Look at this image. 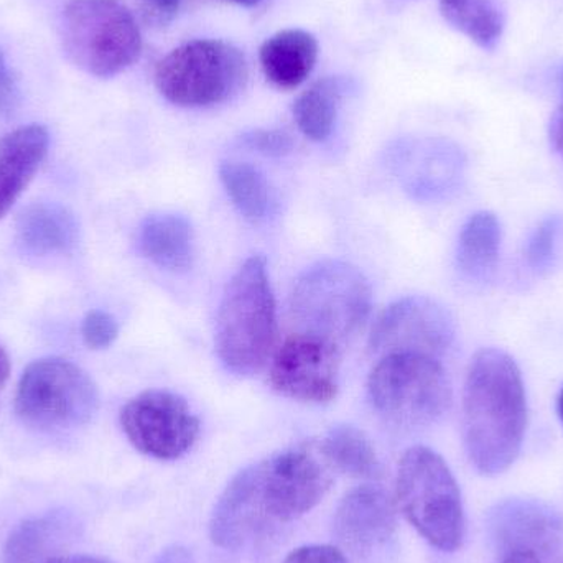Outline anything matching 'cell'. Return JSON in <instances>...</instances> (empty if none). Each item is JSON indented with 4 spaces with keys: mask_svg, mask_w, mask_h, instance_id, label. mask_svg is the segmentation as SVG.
I'll return each instance as SVG.
<instances>
[{
    "mask_svg": "<svg viewBox=\"0 0 563 563\" xmlns=\"http://www.w3.org/2000/svg\"><path fill=\"white\" fill-rule=\"evenodd\" d=\"M528 397L518 363L506 351L485 347L470 361L463 389V442L485 476L508 472L521 453Z\"/></svg>",
    "mask_w": 563,
    "mask_h": 563,
    "instance_id": "1",
    "label": "cell"
},
{
    "mask_svg": "<svg viewBox=\"0 0 563 563\" xmlns=\"http://www.w3.org/2000/svg\"><path fill=\"white\" fill-rule=\"evenodd\" d=\"M277 340V310L266 260L250 257L224 290L217 318L218 356L238 376L260 373Z\"/></svg>",
    "mask_w": 563,
    "mask_h": 563,
    "instance_id": "2",
    "label": "cell"
},
{
    "mask_svg": "<svg viewBox=\"0 0 563 563\" xmlns=\"http://www.w3.org/2000/svg\"><path fill=\"white\" fill-rule=\"evenodd\" d=\"M396 495L407 521L433 548L455 552L465 539L462 492L445 460L427 446L404 453Z\"/></svg>",
    "mask_w": 563,
    "mask_h": 563,
    "instance_id": "3",
    "label": "cell"
},
{
    "mask_svg": "<svg viewBox=\"0 0 563 563\" xmlns=\"http://www.w3.org/2000/svg\"><path fill=\"white\" fill-rule=\"evenodd\" d=\"M373 295L357 267L327 260L301 274L290 295V314L301 333L336 344L353 338L366 323Z\"/></svg>",
    "mask_w": 563,
    "mask_h": 563,
    "instance_id": "4",
    "label": "cell"
},
{
    "mask_svg": "<svg viewBox=\"0 0 563 563\" xmlns=\"http://www.w3.org/2000/svg\"><path fill=\"white\" fill-rule=\"evenodd\" d=\"M59 36L69 62L98 78L119 75L142 52L141 29L119 0H71L63 10Z\"/></svg>",
    "mask_w": 563,
    "mask_h": 563,
    "instance_id": "5",
    "label": "cell"
},
{
    "mask_svg": "<svg viewBox=\"0 0 563 563\" xmlns=\"http://www.w3.org/2000/svg\"><path fill=\"white\" fill-rule=\"evenodd\" d=\"M250 78L246 56L224 40H194L155 68V86L172 104L210 108L240 95Z\"/></svg>",
    "mask_w": 563,
    "mask_h": 563,
    "instance_id": "6",
    "label": "cell"
},
{
    "mask_svg": "<svg viewBox=\"0 0 563 563\" xmlns=\"http://www.w3.org/2000/svg\"><path fill=\"white\" fill-rule=\"evenodd\" d=\"M374 409L400 427H427L445 416L452 384L442 361L419 354L380 357L367 380Z\"/></svg>",
    "mask_w": 563,
    "mask_h": 563,
    "instance_id": "7",
    "label": "cell"
},
{
    "mask_svg": "<svg viewBox=\"0 0 563 563\" xmlns=\"http://www.w3.org/2000/svg\"><path fill=\"white\" fill-rule=\"evenodd\" d=\"M99 406L95 380L71 361L48 357L23 371L15 396L16 416L36 429L82 426Z\"/></svg>",
    "mask_w": 563,
    "mask_h": 563,
    "instance_id": "8",
    "label": "cell"
},
{
    "mask_svg": "<svg viewBox=\"0 0 563 563\" xmlns=\"http://www.w3.org/2000/svg\"><path fill=\"white\" fill-rule=\"evenodd\" d=\"M455 321L443 305L429 297H404L374 323L369 351L374 356L419 354L442 361L455 341Z\"/></svg>",
    "mask_w": 563,
    "mask_h": 563,
    "instance_id": "9",
    "label": "cell"
},
{
    "mask_svg": "<svg viewBox=\"0 0 563 563\" xmlns=\"http://www.w3.org/2000/svg\"><path fill=\"white\" fill-rule=\"evenodd\" d=\"M121 426L139 452L157 460L180 459L200 435V420L187 400L170 390H145L129 400Z\"/></svg>",
    "mask_w": 563,
    "mask_h": 563,
    "instance_id": "10",
    "label": "cell"
},
{
    "mask_svg": "<svg viewBox=\"0 0 563 563\" xmlns=\"http://www.w3.org/2000/svg\"><path fill=\"white\" fill-rule=\"evenodd\" d=\"M267 515L288 522L311 511L331 486V466L318 443L294 446L260 462Z\"/></svg>",
    "mask_w": 563,
    "mask_h": 563,
    "instance_id": "11",
    "label": "cell"
},
{
    "mask_svg": "<svg viewBox=\"0 0 563 563\" xmlns=\"http://www.w3.org/2000/svg\"><path fill=\"white\" fill-rule=\"evenodd\" d=\"M341 346L295 331L285 338L271 363V386L300 402H331L340 390Z\"/></svg>",
    "mask_w": 563,
    "mask_h": 563,
    "instance_id": "12",
    "label": "cell"
},
{
    "mask_svg": "<svg viewBox=\"0 0 563 563\" xmlns=\"http://www.w3.org/2000/svg\"><path fill=\"white\" fill-rule=\"evenodd\" d=\"M493 541L505 555L532 552L539 558L554 554L561 545L563 521L551 506L534 499H508L489 518Z\"/></svg>",
    "mask_w": 563,
    "mask_h": 563,
    "instance_id": "13",
    "label": "cell"
},
{
    "mask_svg": "<svg viewBox=\"0 0 563 563\" xmlns=\"http://www.w3.org/2000/svg\"><path fill=\"white\" fill-rule=\"evenodd\" d=\"M261 465L247 466L234 476L214 506L211 541L221 549H238L260 532L267 521Z\"/></svg>",
    "mask_w": 563,
    "mask_h": 563,
    "instance_id": "14",
    "label": "cell"
},
{
    "mask_svg": "<svg viewBox=\"0 0 563 563\" xmlns=\"http://www.w3.org/2000/svg\"><path fill=\"white\" fill-rule=\"evenodd\" d=\"M396 526L393 499L379 486L354 488L334 512V536L357 552H373L386 545L394 538Z\"/></svg>",
    "mask_w": 563,
    "mask_h": 563,
    "instance_id": "15",
    "label": "cell"
},
{
    "mask_svg": "<svg viewBox=\"0 0 563 563\" xmlns=\"http://www.w3.org/2000/svg\"><path fill=\"white\" fill-rule=\"evenodd\" d=\"M48 132L42 125H23L0 139V218L32 181L48 152Z\"/></svg>",
    "mask_w": 563,
    "mask_h": 563,
    "instance_id": "16",
    "label": "cell"
},
{
    "mask_svg": "<svg viewBox=\"0 0 563 563\" xmlns=\"http://www.w3.org/2000/svg\"><path fill=\"white\" fill-rule=\"evenodd\" d=\"M317 58V38L300 29L280 30L260 49L264 76L279 89L298 88L313 71Z\"/></svg>",
    "mask_w": 563,
    "mask_h": 563,
    "instance_id": "17",
    "label": "cell"
},
{
    "mask_svg": "<svg viewBox=\"0 0 563 563\" xmlns=\"http://www.w3.org/2000/svg\"><path fill=\"white\" fill-rule=\"evenodd\" d=\"M78 221L58 203H33L16 221V240L26 253L49 256L71 251L78 243Z\"/></svg>",
    "mask_w": 563,
    "mask_h": 563,
    "instance_id": "18",
    "label": "cell"
},
{
    "mask_svg": "<svg viewBox=\"0 0 563 563\" xmlns=\"http://www.w3.org/2000/svg\"><path fill=\"white\" fill-rule=\"evenodd\" d=\"M139 247L155 266L184 273L194 263V228L180 214H152L142 223Z\"/></svg>",
    "mask_w": 563,
    "mask_h": 563,
    "instance_id": "19",
    "label": "cell"
},
{
    "mask_svg": "<svg viewBox=\"0 0 563 563\" xmlns=\"http://www.w3.org/2000/svg\"><path fill=\"white\" fill-rule=\"evenodd\" d=\"M501 224L489 211L473 214L460 231L456 267L470 282H486L495 273L501 250Z\"/></svg>",
    "mask_w": 563,
    "mask_h": 563,
    "instance_id": "20",
    "label": "cell"
},
{
    "mask_svg": "<svg viewBox=\"0 0 563 563\" xmlns=\"http://www.w3.org/2000/svg\"><path fill=\"white\" fill-rule=\"evenodd\" d=\"M318 445L328 465L344 475L363 479L383 476V465L373 442L356 427H333Z\"/></svg>",
    "mask_w": 563,
    "mask_h": 563,
    "instance_id": "21",
    "label": "cell"
},
{
    "mask_svg": "<svg viewBox=\"0 0 563 563\" xmlns=\"http://www.w3.org/2000/svg\"><path fill=\"white\" fill-rule=\"evenodd\" d=\"M407 191L420 200H435L445 197L459 185L462 178V161L459 154L440 148V151L420 154L413 162L400 170Z\"/></svg>",
    "mask_w": 563,
    "mask_h": 563,
    "instance_id": "22",
    "label": "cell"
},
{
    "mask_svg": "<svg viewBox=\"0 0 563 563\" xmlns=\"http://www.w3.org/2000/svg\"><path fill=\"white\" fill-rule=\"evenodd\" d=\"M341 98L343 81L333 76L318 79L305 89L294 102V118L301 134L310 141H327L333 132Z\"/></svg>",
    "mask_w": 563,
    "mask_h": 563,
    "instance_id": "23",
    "label": "cell"
},
{
    "mask_svg": "<svg viewBox=\"0 0 563 563\" xmlns=\"http://www.w3.org/2000/svg\"><path fill=\"white\" fill-rule=\"evenodd\" d=\"M220 178L241 217L263 223L273 210V190L266 175L247 162H223Z\"/></svg>",
    "mask_w": 563,
    "mask_h": 563,
    "instance_id": "24",
    "label": "cell"
},
{
    "mask_svg": "<svg viewBox=\"0 0 563 563\" xmlns=\"http://www.w3.org/2000/svg\"><path fill=\"white\" fill-rule=\"evenodd\" d=\"M440 12L482 48L493 49L501 40L505 15L496 0H440Z\"/></svg>",
    "mask_w": 563,
    "mask_h": 563,
    "instance_id": "25",
    "label": "cell"
},
{
    "mask_svg": "<svg viewBox=\"0 0 563 563\" xmlns=\"http://www.w3.org/2000/svg\"><path fill=\"white\" fill-rule=\"evenodd\" d=\"M63 536L65 526L56 516L25 522L10 536L3 551V563H42Z\"/></svg>",
    "mask_w": 563,
    "mask_h": 563,
    "instance_id": "26",
    "label": "cell"
},
{
    "mask_svg": "<svg viewBox=\"0 0 563 563\" xmlns=\"http://www.w3.org/2000/svg\"><path fill=\"white\" fill-rule=\"evenodd\" d=\"M82 340L91 350H104L114 343L119 327L112 314L102 310H92L82 321Z\"/></svg>",
    "mask_w": 563,
    "mask_h": 563,
    "instance_id": "27",
    "label": "cell"
},
{
    "mask_svg": "<svg viewBox=\"0 0 563 563\" xmlns=\"http://www.w3.org/2000/svg\"><path fill=\"white\" fill-rule=\"evenodd\" d=\"M558 233V218H551V220H545L532 234L528 244V261L532 269L542 271L551 264Z\"/></svg>",
    "mask_w": 563,
    "mask_h": 563,
    "instance_id": "28",
    "label": "cell"
},
{
    "mask_svg": "<svg viewBox=\"0 0 563 563\" xmlns=\"http://www.w3.org/2000/svg\"><path fill=\"white\" fill-rule=\"evenodd\" d=\"M243 144L251 151L260 152L267 157H282L291 151V139L282 131H260L247 132L243 135Z\"/></svg>",
    "mask_w": 563,
    "mask_h": 563,
    "instance_id": "29",
    "label": "cell"
},
{
    "mask_svg": "<svg viewBox=\"0 0 563 563\" xmlns=\"http://www.w3.org/2000/svg\"><path fill=\"white\" fill-rule=\"evenodd\" d=\"M284 563H347L343 552L333 545H305L291 552Z\"/></svg>",
    "mask_w": 563,
    "mask_h": 563,
    "instance_id": "30",
    "label": "cell"
},
{
    "mask_svg": "<svg viewBox=\"0 0 563 563\" xmlns=\"http://www.w3.org/2000/svg\"><path fill=\"white\" fill-rule=\"evenodd\" d=\"M19 104V89L0 49V114H10Z\"/></svg>",
    "mask_w": 563,
    "mask_h": 563,
    "instance_id": "31",
    "label": "cell"
},
{
    "mask_svg": "<svg viewBox=\"0 0 563 563\" xmlns=\"http://www.w3.org/2000/svg\"><path fill=\"white\" fill-rule=\"evenodd\" d=\"M139 7L151 22L168 23L177 15L180 0H137Z\"/></svg>",
    "mask_w": 563,
    "mask_h": 563,
    "instance_id": "32",
    "label": "cell"
},
{
    "mask_svg": "<svg viewBox=\"0 0 563 563\" xmlns=\"http://www.w3.org/2000/svg\"><path fill=\"white\" fill-rule=\"evenodd\" d=\"M549 137H551L552 147L555 148L563 161V102L552 114L551 125H549Z\"/></svg>",
    "mask_w": 563,
    "mask_h": 563,
    "instance_id": "33",
    "label": "cell"
},
{
    "mask_svg": "<svg viewBox=\"0 0 563 563\" xmlns=\"http://www.w3.org/2000/svg\"><path fill=\"white\" fill-rule=\"evenodd\" d=\"M154 563H195L190 552L180 545H174V548L167 549L158 555L157 561Z\"/></svg>",
    "mask_w": 563,
    "mask_h": 563,
    "instance_id": "34",
    "label": "cell"
},
{
    "mask_svg": "<svg viewBox=\"0 0 563 563\" xmlns=\"http://www.w3.org/2000/svg\"><path fill=\"white\" fill-rule=\"evenodd\" d=\"M501 563H542V559L532 552H512L505 555Z\"/></svg>",
    "mask_w": 563,
    "mask_h": 563,
    "instance_id": "35",
    "label": "cell"
},
{
    "mask_svg": "<svg viewBox=\"0 0 563 563\" xmlns=\"http://www.w3.org/2000/svg\"><path fill=\"white\" fill-rule=\"evenodd\" d=\"M45 563H111L104 559L89 558V555H66V558L49 559Z\"/></svg>",
    "mask_w": 563,
    "mask_h": 563,
    "instance_id": "36",
    "label": "cell"
},
{
    "mask_svg": "<svg viewBox=\"0 0 563 563\" xmlns=\"http://www.w3.org/2000/svg\"><path fill=\"white\" fill-rule=\"evenodd\" d=\"M10 374V361L9 356H7L5 351L0 347V390L5 386L7 379H9Z\"/></svg>",
    "mask_w": 563,
    "mask_h": 563,
    "instance_id": "37",
    "label": "cell"
},
{
    "mask_svg": "<svg viewBox=\"0 0 563 563\" xmlns=\"http://www.w3.org/2000/svg\"><path fill=\"white\" fill-rule=\"evenodd\" d=\"M230 2L238 3V5L243 7H254L257 5V3L263 2V0H230Z\"/></svg>",
    "mask_w": 563,
    "mask_h": 563,
    "instance_id": "38",
    "label": "cell"
},
{
    "mask_svg": "<svg viewBox=\"0 0 563 563\" xmlns=\"http://www.w3.org/2000/svg\"><path fill=\"white\" fill-rule=\"evenodd\" d=\"M559 416H561V420L563 423V386L561 394H559V402H558Z\"/></svg>",
    "mask_w": 563,
    "mask_h": 563,
    "instance_id": "39",
    "label": "cell"
},
{
    "mask_svg": "<svg viewBox=\"0 0 563 563\" xmlns=\"http://www.w3.org/2000/svg\"><path fill=\"white\" fill-rule=\"evenodd\" d=\"M561 89H562V95H563V69H562V75H561Z\"/></svg>",
    "mask_w": 563,
    "mask_h": 563,
    "instance_id": "40",
    "label": "cell"
}]
</instances>
